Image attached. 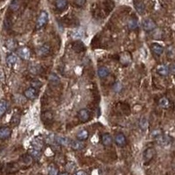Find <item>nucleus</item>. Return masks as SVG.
Listing matches in <instances>:
<instances>
[{"mask_svg":"<svg viewBox=\"0 0 175 175\" xmlns=\"http://www.w3.org/2000/svg\"><path fill=\"white\" fill-rule=\"evenodd\" d=\"M48 13L46 12H42L37 20V25H36V27L37 29H40L41 27H43L44 25H46V23L48 22Z\"/></svg>","mask_w":175,"mask_h":175,"instance_id":"obj_1","label":"nucleus"},{"mask_svg":"<svg viewBox=\"0 0 175 175\" xmlns=\"http://www.w3.org/2000/svg\"><path fill=\"white\" fill-rule=\"evenodd\" d=\"M17 54L23 60H29L30 57H31V51H30L29 48H27L25 47L19 48L17 50Z\"/></svg>","mask_w":175,"mask_h":175,"instance_id":"obj_2","label":"nucleus"},{"mask_svg":"<svg viewBox=\"0 0 175 175\" xmlns=\"http://www.w3.org/2000/svg\"><path fill=\"white\" fill-rule=\"evenodd\" d=\"M142 25H143V28L144 30L147 31V32H150V31H152L156 28V24L154 23L153 20H152L151 19H146L143 21L142 23Z\"/></svg>","mask_w":175,"mask_h":175,"instance_id":"obj_3","label":"nucleus"},{"mask_svg":"<svg viewBox=\"0 0 175 175\" xmlns=\"http://www.w3.org/2000/svg\"><path fill=\"white\" fill-rule=\"evenodd\" d=\"M78 116H79V118L81 122H87V121H89V119L90 118V111L86 109L81 110L78 113Z\"/></svg>","mask_w":175,"mask_h":175,"instance_id":"obj_4","label":"nucleus"},{"mask_svg":"<svg viewBox=\"0 0 175 175\" xmlns=\"http://www.w3.org/2000/svg\"><path fill=\"white\" fill-rule=\"evenodd\" d=\"M156 154V152H155V149L154 148H148L144 152V160L145 162L147 161H150Z\"/></svg>","mask_w":175,"mask_h":175,"instance_id":"obj_5","label":"nucleus"},{"mask_svg":"<svg viewBox=\"0 0 175 175\" xmlns=\"http://www.w3.org/2000/svg\"><path fill=\"white\" fill-rule=\"evenodd\" d=\"M158 143L159 145L166 146V145H169L172 143V138H171V137L161 135V136H159L158 138Z\"/></svg>","mask_w":175,"mask_h":175,"instance_id":"obj_6","label":"nucleus"},{"mask_svg":"<svg viewBox=\"0 0 175 175\" xmlns=\"http://www.w3.org/2000/svg\"><path fill=\"white\" fill-rule=\"evenodd\" d=\"M12 134V130L8 127L0 128V139H6Z\"/></svg>","mask_w":175,"mask_h":175,"instance_id":"obj_7","label":"nucleus"},{"mask_svg":"<svg viewBox=\"0 0 175 175\" xmlns=\"http://www.w3.org/2000/svg\"><path fill=\"white\" fill-rule=\"evenodd\" d=\"M25 98L29 99V100H33L34 98H36L37 96V90L34 88H29L25 91Z\"/></svg>","mask_w":175,"mask_h":175,"instance_id":"obj_8","label":"nucleus"},{"mask_svg":"<svg viewBox=\"0 0 175 175\" xmlns=\"http://www.w3.org/2000/svg\"><path fill=\"white\" fill-rule=\"evenodd\" d=\"M151 49H152V51L155 54H157V55H160V54H162L163 52H164V48H163L162 46H160L159 44H157V43L152 44Z\"/></svg>","mask_w":175,"mask_h":175,"instance_id":"obj_9","label":"nucleus"},{"mask_svg":"<svg viewBox=\"0 0 175 175\" xmlns=\"http://www.w3.org/2000/svg\"><path fill=\"white\" fill-rule=\"evenodd\" d=\"M115 141L119 146H124L126 145V138L123 133H118L115 137Z\"/></svg>","mask_w":175,"mask_h":175,"instance_id":"obj_10","label":"nucleus"},{"mask_svg":"<svg viewBox=\"0 0 175 175\" xmlns=\"http://www.w3.org/2000/svg\"><path fill=\"white\" fill-rule=\"evenodd\" d=\"M50 53V47L48 45H43L38 50V54L40 56H47Z\"/></svg>","mask_w":175,"mask_h":175,"instance_id":"obj_11","label":"nucleus"},{"mask_svg":"<svg viewBox=\"0 0 175 175\" xmlns=\"http://www.w3.org/2000/svg\"><path fill=\"white\" fill-rule=\"evenodd\" d=\"M53 119H54V116H53V113L50 111H47L42 115V121L46 124L50 123L53 121Z\"/></svg>","mask_w":175,"mask_h":175,"instance_id":"obj_12","label":"nucleus"},{"mask_svg":"<svg viewBox=\"0 0 175 175\" xmlns=\"http://www.w3.org/2000/svg\"><path fill=\"white\" fill-rule=\"evenodd\" d=\"M84 35V30L81 29V28H78V29H75L72 32V38L74 39H80L83 37Z\"/></svg>","mask_w":175,"mask_h":175,"instance_id":"obj_13","label":"nucleus"},{"mask_svg":"<svg viewBox=\"0 0 175 175\" xmlns=\"http://www.w3.org/2000/svg\"><path fill=\"white\" fill-rule=\"evenodd\" d=\"M102 142L104 145L109 146L112 144V137L109 133H105L102 137Z\"/></svg>","mask_w":175,"mask_h":175,"instance_id":"obj_14","label":"nucleus"},{"mask_svg":"<svg viewBox=\"0 0 175 175\" xmlns=\"http://www.w3.org/2000/svg\"><path fill=\"white\" fill-rule=\"evenodd\" d=\"M84 146H85L84 143H83L82 141H81V140L73 141V142L71 143V147H72L74 150H76V151L83 149V148H84Z\"/></svg>","mask_w":175,"mask_h":175,"instance_id":"obj_15","label":"nucleus"},{"mask_svg":"<svg viewBox=\"0 0 175 175\" xmlns=\"http://www.w3.org/2000/svg\"><path fill=\"white\" fill-rule=\"evenodd\" d=\"M73 48L76 52H82L85 50V47L81 41H76L73 44Z\"/></svg>","mask_w":175,"mask_h":175,"instance_id":"obj_16","label":"nucleus"},{"mask_svg":"<svg viewBox=\"0 0 175 175\" xmlns=\"http://www.w3.org/2000/svg\"><path fill=\"white\" fill-rule=\"evenodd\" d=\"M97 74H98V76H99L100 78H104V77H106V76L110 74V70H109V68H106V67H102V68H100L98 69Z\"/></svg>","mask_w":175,"mask_h":175,"instance_id":"obj_17","label":"nucleus"},{"mask_svg":"<svg viewBox=\"0 0 175 175\" xmlns=\"http://www.w3.org/2000/svg\"><path fill=\"white\" fill-rule=\"evenodd\" d=\"M170 70H169V68L165 66V65H161V66H158V73L163 76H165L169 74Z\"/></svg>","mask_w":175,"mask_h":175,"instance_id":"obj_18","label":"nucleus"},{"mask_svg":"<svg viewBox=\"0 0 175 175\" xmlns=\"http://www.w3.org/2000/svg\"><path fill=\"white\" fill-rule=\"evenodd\" d=\"M88 138H89V132H88V130H81L77 134V138L81 141H84Z\"/></svg>","mask_w":175,"mask_h":175,"instance_id":"obj_19","label":"nucleus"},{"mask_svg":"<svg viewBox=\"0 0 175 175\" xmlns=\"http://www.w3.org/2000/svg\"><path fill=\"white\" fill-rule=\"evenodd\" d=\"M56 143H58L61 145H68V139L65 137H61V136H56L54 138Z\"/></svg>","mask_w":175,"mask_h":175,"instance_id":"obj_20","label":"nucleus"},{"mask_svg":"<svg viewBox=\"0 0 175 175\" xmlns=\"http://www.w3.org/2000/svg\"><path fill=\"white\" fill-rule=\"evenodd\" d=\"M29 155L32 157V158H39L40 156H41V152H40V150H38V149H30L29 150Z\"/></svg>","mask_w":175,"mask_h":175,"instance_id":"obj_21","label":"nucleus"},{"mask_svg":"<svg viewBox=\"0 0 175 175\" xmlns=\"http://www.w3.org/2000/svg\"><path fill=\"white\" fill-rule=\"evenodd\" d=\"M7 107H8V105H7L6 101H5V100L0 101V117L6 112Z\"/></svg>","mask_w":175,"mask_h":175,"instance_id":"obj_22","label":"nucleus"},{"mask_svg":"<svg viewBox=\"0 0 175 175\" xmlns=\"http://www.w3.org/2000/svg\"><path fill=\"white\" fill-rule=\"evenodd\" d=\"M135 7L137 12L139 14H142L145 12V5L142 1H136L135 2Z\"/></svg>","mask_w":175,"mask_h":175,"instance_id":"obj_23","label":"nucleus"},{"mask_svg":"<svg viewBox=\"0 0 175 175\" xmlns=\"http://www.w3.org/2000/svg\"><path fill=\"white\" fill-rule=\"evenodd\" d=\"M139 127L143 130H146L148 128V120L145 116H143L139 120Z\"/></svg>","mask_w":175,"mask_h":175,"instance_id":"obj_24","label":"nucleus"},{"mask_svg":"<svg viewBox=\"0 0 175 175\" xmlns=\"http://www.w3.org/2000/svg\"><path fill=\"white\" fill-rule=\"evenodd\" d=\"M17 61H18V59H17V57L15 56V55H13V54H10V55H8L7 56V58H6V62H7V64L9 65V66H14L16 63H17Z\"/></svg>","mask_w":175,"mask_h":175,"instance_id":"obj_25","label":"nucleus"},{"mask_svg":"<svg viewBox=\"0 0 175 175\" xmlns=\"http://www.w3.org/2000/svg\"><path fill=\"white\" fill-rule=\"evenodd\" d=\"M6 48L9 49V50H14L17 47V43L14 39H8L6 42Z\"/></svg>","mask_w":175,"mask_h":175,"instance_id":"obj_26","label":"nucleus"},{"mask_svg":"<svg viewBox=\"0 0 175 175\" xmlns=\"http://www.w3.org/2000/svg\"><path fill=\"white\" fill-rule=\"evenodd\" d=\"M128 27L130 29H131V30L137 29L138 27V20H136L134 19L129 20V22H128Z\"/></svg>","mask_w":175,"mask_h":175,"instance_id":"obj_27","label":"nucleus"},{"mask_svg":"<svg viewBox=\"0 0 175 175\" xmlns=\"http://www.w3.org/2000/svg\"><path fill=\"white\" fill-rule=\"evenodd\" d=\"M67 6V0H56V7L59 10H62Z\"/></svg>","mask_w":175,"mask_h":175,"instance_id":"obj_28","label":"nucleus"},{"mask_svg":"<svg viewBox=\"0 0 175 175\" xmlns=\"http://www.w3.org/2000/svg\"><path fill=\"white\" fill-rule=\"evenodd\" d=\"M49 81L52 84H58L60 83V78L55 74H51L49 76Z\"/></svg>","mask_w":175,"mask_h":175,"instance_id":"obj_29","label":"nucleus"},{"mask_svg":"<svg viewBox=\"0 0 175 175\" xmlns=\"http://www.w3.org/2000/svg\"><path fill=\"white\" fill-rule=\"evenodd\" d=\"M158 104H159V106L162 107V108H167V107L169 106V101H168L167 98L163 97V98H161V99L159 100Z\"/></svg>","mask_w":175,"mask_h":175,"instance_id":"obj_30","label":"nucleus"},{"mask_svg":"<svg viewBox=\"0 0 175 175\" xmlns=\"http://www.w3.org/2000/svg\"><path fill=\"white\" fill-rule=\"evenodd\" d=\"M19 6H20V3L19 0H14V1H12V4L10 5V8L12 11H17L19 8Z\"/></svg>","mask_w":175,"mask_h":175,"instance_id":"obj_31","label":"nucleus"},{"mask_svg":"<svg viewBox=\"0 0 175 175\" xmlns=\"http://www.w3.org/2000/svg\"><path fill=\"white\" fill-rule=\"evenodd\" d=\"M32 145L35 149H38V150H40L43 146V144L42 142L39 140V139H35L33 142H32Z\"/></svg>","mask_w":175,"mask_h":175,"instance_id":"obj_32","label":"nucleus"},{"mask_svg":"<svg viewBox=\"0 0 175 175\" xmlns=\"http://www.w3.org/2000/svg\"><path fill=\"white\" fill-rule=\"evenodd\" d=\"M113 89H114V91H115V92H117V93L120 92V91L122 90V84H121V82L116 81V82L114 84Z\"/></svg>","mask_w":175,"mask_h":175,"instance_id":"obj_33","label":"nucleus"},{"mask_svg":"<svg viewBox=\"0 0 175 175\" xmlns=\"http://www.w3.org/2000/svg\"><path fill=\"white\" fill-rule=\"evenodd\" d=\"M31 84H32V87L34 88V89H39V88H40L42 85V83L39 80H33Z\"/></svg>","mask_w":175,"mask_h":175,"instance_id":"obj_34","label":"nucleus"},{"mask_svg":"<svg viewBox=\"0 0 175 175\" xmlns=\"http://www.w3.org/2000/svg\"><path fill=\"white\" fill-rule=\"evenodd\" d=\"M48 175H58V169L54 166H51L48 172Z\"/></svg>","mask_w":175,"mask_h":175,"instance_id":"obj_35","label":"nucleus"},{"mask_svg":"<svg viewBox=\"0 0 175 175\" xmlns=\"http://www.w3.org/2000/svg\"><path fill=\"white\" fill-rule=\"evenodd\" d=\"M167 54H168V56L169 57H174L175 56V48H169L168 50H167Z\"/></svg>","mask_w":175,"mask_h":175,"instance_id":"obj_36","label":"nucleus"},{"mask_svg":"<svg viewBox=\"0 0 175 175\" xmlns=\"http://www.w3.org/2000/svg\"><path fill=\"white\" fill-rule=\"evenodd\" d=\"M162 135V133H161V131L159 130H155L152 133V137H153V138H158L159 136H161Z\"/></svg>","mask_w":175,"mask_h":175,"instance_id":"obj_37","label":"nucleus"},{"mask_svg":"<svg viewBox=\"0 0 175 175\" xmlns=\"http://www.w3.org/2000/svg\"><path fill=\"white\" fill-rule=\"evenodd\" d=\"M74 167H75V165H74V164H73V163H68L67 165H66V169H67V171L68 172H72L74 169Z\"/></svg>","mask_w":175,"mask_h":175,"instance_id":"obj_38","label":"nucleus"},{"mask_svg":"<svg viewBox=\"0 0 175 175\" xmlns=\"http://www.w3.org/2000/svg\"><path fill=\"white\" fill-rule=\"evenodd\" d=\"M75 4L77 5V6H82L84 4H85V2H86V0H75Z\"/></svg>","mask_w":175,"mask_h":175,"instance_id":"obj_39","label":"nucleus"},{"mask_svg":"<svg viewBox=\"0 0 175 175\" xmlns=\"http://www.w3.org/2000/svg\"><path fill=\"white\" fill-rule=\"evenodd\" d=\"M5 80V74H4V70L3 68L0 67V81H3Z\"/></svg>","mask_w":175,"mask_h":175,"instance_id":"obj_40","label":"nucleus"},{"mask_svg":"<svg viewBox=\"0 0 175 175\" xmlns=\"http://www.w3.org/2000/svg\"><path fill=\"white\" fill-rule=\"evenodd\" d=\"M169 70H170V72H172V73L175 74V63H173V64H172V65L170 66Z\"/></svg>","mask_w":175,"mask_h":175,"instance_id":"obj_41","label":"nucleus"},{"mask_svg":"<svg viewBox=\"0 0 175 175\" xmlns=\"http://www.w3.org/2000/svg\"><path fill=\"white\" fill-rule=\"evenodd\" d=\"M75 175H87V173L84 171H79L75 173Z\"/></svg>","mask_w":175,"mask_h":175,"instance_id":"obj_42","label":"nucleus"},{"mask_svg":"<svg viewBox=\"0 0 175 175\" xmlns=\"http://www.w3.org/2000/svg\"><path fill=\"white\" fill-rule=\"evenodd\" d=\"M61 175H68V174H67V173H61Z\"/></svg>","mask_w":175,"mask_h":175,"instance_id":"obj_43","label":"nucleus"}]
</instances>
